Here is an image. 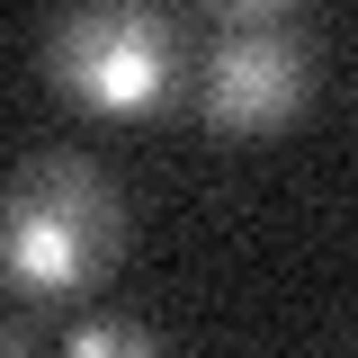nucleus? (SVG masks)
<instances>
[{
  "label": "nucleus",
  "instance_id": "2",
  "mask_svg": "<svg viewBox=\"0 0 358 358\" xmlns=\"http://www.w3.org/2000/svg\"><path fill=\"white\" fill-rule=\"evenodd\" d=\"M179 27L152 0H72L45 27V81L63 90L81 117L143 126L179 99Z\"/></svg>",
  "mask_w": 358,
  "mask_h": 358
},
{
  "label": "nucleus",
  "instance_id": "3",
  "mask_svg": "<svg viewBox=\"0 0 358 358\" xmlns=\"http://www.w3.org/2000/svg\"><path fill=\"white\" fill-rule=\"evenodd\" d=\"M313 81H322V54H313L305 27L287 18H242L206 45V63L188 72V99H197V126L233 134V143H268L287 134L313 108Z\"/></svg>",
  "mask_w": 358,
  "mask_h": 358
},
{
  "label": "nucleus",
  "instance_id": "6",
  "mask_svg": "<svg viewBox=\"0 0 358 358\" xmlns=\"http://www.w3.org/2000/svg\"><path fill=\"white\" fill-rule=\"evenodd\" d=\"M206 9H215V18H233V27H242V18H287L296 0H206Z\"/></svg>",
  "mask_w": 358,
  "mask_h": 358
},
{
  "label": "nucleus",
  "instance_id": "1",
  "mask_svg": "<svg viewBox=\"0 0 358 358\" xmlns=\"http://www.w3.org/2000/svg\"><path fill=\"white\" fill-rule=\"evenodd\" d=\"M126 260V197L81 152H36L0 179V296L9 305H90Z\"/></svg>",
  "mask_w": 358,
  "mask_h": 358
},
{
  "label": "nucleus",
  "instance_id": "4",
  "mask_svg": "<svg viewBox=\"0 0 358 358\" xmlns=\"http://www.w3.org/2000/svg\"><path fill=\"white\" fill-rule=\"evenodd\" d=\"M63 350L72 358H152L162 331L134 322V313H81V322H63Z\"/></svg>",
  "mask_w": 358,
  "mask_h": 358
},
{
  "label": "nucleus",
  "instance_id": "5",
  "mask_svg": "<svg viewBox=\"0 0 358 358\" xmlns=\"http://www.w3.org/2000/svg\"><path fill=\"white\" fill-rule=\"evenodd\" d=\"M36 341H45V322H36L27 305H18V313H0V350H36Z\"/></svg>",
  "mask_w": 358,
  "mask_h": 358
}]
</instances>
